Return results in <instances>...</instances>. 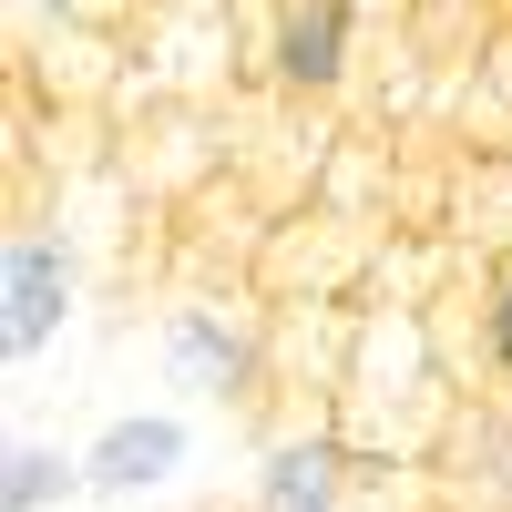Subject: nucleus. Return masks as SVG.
Returning a JSON list of instances; mask_svg holds the SVG:
<instances>
[{
  "label": "nucleus",
  "instance_id": "nucleus-5",
  "mask_svg": "<svg viewBox=\"0 0 512 512\" xmlns=\"http://www.w3.org/2000/svg\"><path fill=\"white\" fill-rule=\"evenodd\" d=\"M349 482H359V451H349V431L318 410V420H287V431L256 451L246 512H328V502H349Z\"/></svg>",
  "mask_w": 512,
  "mask_h": 512
},
{
  "label": "nucleus",
  "instance_id": "nucleus-8",
  "mask_svg": "<svg viewBox=\"0 0 512 512\" xmlns=\"http://www.w3.org/2000/svg\"><path fill=\"white\" fill-rule=\"evenodd\" d=\"M328 512H379V502H328Z\"/></svg>",
  "mask_w": 512,
  "mask_h": 512
},
{
  "label": "nucleus",
  "instance_id": "nucleus-3",
  "mask_svg": "<svg viewBox=\"0 0 512 512\" xmlns=\"http://www.w3.org/2000/svg\"><path fill=\"white\" fill-rule=\"evenodd\" d=\"M359 0H267V31H256V62L287 103H328L359 62Z\"/></svg>",
  "mask_w": 512,
  "mask_h": 512
},
{
  "label": "nucleus",
  "instance_id": "nucleus-1",
  "mask_svg": "<svg viewBox=\"0 0 512 512\" xmlns=\"http://www.w3.org/2000/svg\"><path fill=\"white\" fill-rule=\"evenodd\" d=\"M154 349H164V379H175V390L216 400V410H246L267 390V369H277V318L246 308V297H175L164 328H154Z\"/></svg>",
  "mask_w": 512,
  "mask_h": 512
},
{
  "label": "nucleus",
  "instance_id": "nucleus-7",
  "mask_svg": "<svg viewBox=\"0 0 512 512\" xmlns=\"http://www.w3.org/2000/svg\"><path fill=\"white\" fill-rule=\"evenodd\" d=\"M482 390H512V246L482 267Z\"/></svg>",
  "mask_w": 512,
  "mask_h": 512
},
{
  "label": "nucleus",
  "instance_id": "nucleus-6",
  "mask_svg": "<svg viewBox=\"0 0 512 512\" xmlns=\"http://www.w3.org/2000/svg\"><path fill=\"white\" fill-rule=\"evenodd\" d=\"M82 492V451L62 441H11V461H0V512H72Z\"/></svg>",
  "mask_w": 512,
  "mask_h": 512
},
{
  "label": "nucleus",
  "instance_id": "nucleus-4",
  "mask_svg": "<svg viewBox=\"0 0 512 512\" xmlns=\"http://www.w3.org/2000/svg\"><path fill=\"white\" fill-rule=\"evenodd\" d=\"M185 461H195L185 410H113L82 441V482H93V502H154L185 482Z\"/></svg>",
  "mask_w": 512,
  "mask_h": 512
},
{
  "label": "nucleus",
  "instance_id": "nucleus-2",
  "mask_svg": "<svg viewBox=\"0 0 512 512\" xmlns=\"http://www.w3.org/2000/svg\"><path fill=\"white\" fill-rule=\"evenodd\" d=\"M72 318H82V246H72V226H11V246H0V349H11V369L52 359Z\"/></svg>",
  "mask_w": 512,
  "mask_h": 512
}]
</instances>
